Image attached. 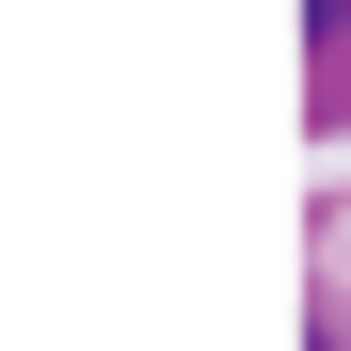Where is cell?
<instances>
[{"label": "cell", "mask_w": 351, "mask_h": 351, "mask_svg": "<svg viewBox=\"0 0 351 351\" xmlns=\"http://www.w3.org/2000/svg\"><path fill=\"white\" fill-rule=\"evenodd\" d=\"M304 16H319V32H335V16H351V0H304Z\"/></svg>", "instance_id": "cell-1"}]
</instances>
